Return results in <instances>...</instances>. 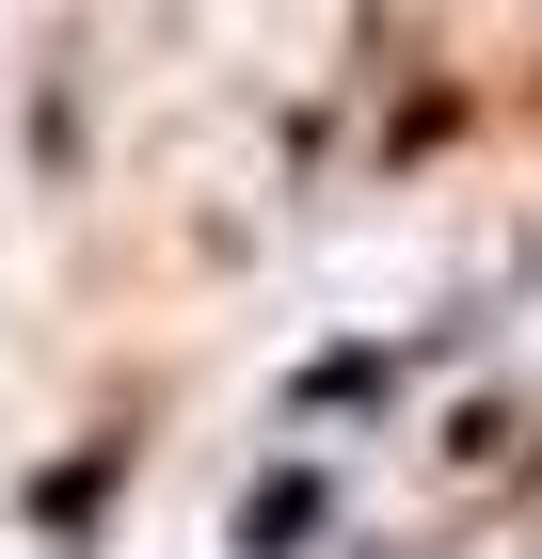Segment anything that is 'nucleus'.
<instances>
[{"mask_svg": "<svg viewBox=\"0 0 542 559\" xmlns=\"http://www.w3.org/2000/svg\"><path fill=\"white\" fill-rule=\"evenodd\" d=\"M303 527H320V479H272V496H255V512H240V544H255V559H288Z\"/></svg>", "mask_w": 542, "mask_h": 559, "instance_id": "nucleus-1", "label": "nucleus"}]
</instances>
